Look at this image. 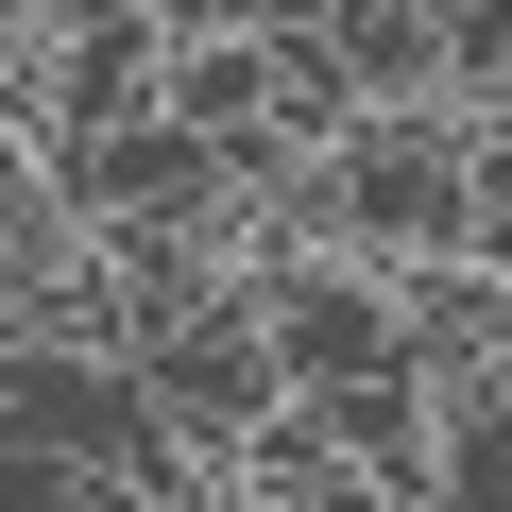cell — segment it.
Segmentation results:
<instances>
[{
	"instance_id": "1",
	"label": "cell",
	"mask_w": 512,
	"mask_h": 512,
	"mask_svg": "<svg viewBox=\"0 0 512 512\" xmlns=\"http://www.w3.org/2000/svg\"><path fill=\"white\" fill-rule=\"evenodd\" d=\"M239 222H274V239H342V256H376V274L461 256V239H478V137H461L444 103H376L342 154H308L274 205H239Z\"/></svg>"
},
{
	"instance_id": "2",
	"label": "cell",
	"mask_w": 512,
	"mask_h": 512,
	"mask_svg": "<svg viewBox=\"0 0 512 512\" xmlns=\"http://www.w3.org/2000/svg\"><path fill=\"white\" fill-rule=\"evenodd\" d=\"M239 308L274 325L291 393H376V376H427V359H410L393 274H376V256H342V239H274V222H239Z\"/></svg>"
},
{
	"instance_id": "3",
	"label": "cell",
	"mask_w": 512,
	"mask_h": 512,
	"mask_svg": "<svg viewBox=\"0 0 512 512\" xmlns=\"http://www.w3.org/2000/svg\"><path fill=\"white\" fill-rule=\"evenodd\" d=\"M18 103L35 137H120L171 103V18L154 0H35V52H18Z\"/></svg>"
},
{
	"instance_id": "4",
	"label": "cell",
	"mask_w": 512,
	"mask_h": 512,
	"mask_svg": "<svg viewBox=\"0 0 512 512\" xmlns=\"http://www.w3.org/2000/svg\"><path fill=\"white\" fill-rule=\"evenodd\" d=\"M137 376H154V427H171V444H205L222 478H239V444H256V427L291 410V359H274V325H256L239 291H222V308H188V325H154V342H137Z\"/></svg>"
},
{
	"instance_id": "5",
	"label": "cell",
	"mask_w": 512,
	"mask_h": 512,
	"mask_svg": "<svg viewBox=\"0 0 512 512\" xmlns=\"http://www.w3.org/2000/svg\"><path fill=\"white\" fill-rule=\"evenodd\" d=\"M393 308H410V359H427V376L512 393V274H495V256H410Z\"/></svg>"
},
{
	"instance_id": "6",
	"label": "cell",
	"mask_w": 512,
	"mask_h": 512,
	"mask_svg": "<svg viewBox=\"0 0 512 512\" xmlns=\"http://www.w3.org/2000/svg\"><path fill=\"white\" fill-rule=\"evenodd\" d=\"M325 52L359 103H444V0H325Z\"/></svg>"
},
{
	"instance_id": "7",
	"label": "cell",
	"mask_w": 512,
	"mask_h": 512,
	"mask_svg": "<svg viewBox=\"0 0 512 512\" xmlns=\"http://www.w3.org/2000/svg\"><path fill=\"white\" fill-rule=\"evenodd\" d=\"M444 393V461H427V512H512V393H461V376H427Z\"/></svg>"
},
{
	"instance_id": "8",
	"label": "cell",
	"mask_w": 512,
	"mask_h": 512,
	"mask_svg": "<svg viewBox=\"0 0 512 512\" xmlns=\"http://www.w3.org/2000/svg\"><path fill=\"white\" fill-rule=\"evenodd\" d=\"M461 256H495V274H512V137H478V239Z\"/></svg>"
},
{
	"instance_id": "9",
	"label": "cell",
	"mask_w": 512,
	"mask_h": 512,
	"mask_svg": "<svg viewBox=\"0 0 512 512\" xmlns=\"http://www.w3.org/2000/svg\"><path fill=\"white\" fill-rule=\"evenodd\" d=\"M239 35H325V0H222Z\"/></svg>"
},
{
	"instance_id": "10",
	"label": "cell",
	"mask_w": 512,
	"mask_h": 512,
	"mask_svg": "<svg viewBox=\"0 0 512 512\" xmlns=\"http://www.w3.org/2000/svg\"><path fill=\"white\" fill-rule=\"evenodd\" d=\"M154 18H171V35H222V0H154Z\"/></svg>"
}]
</instances>
